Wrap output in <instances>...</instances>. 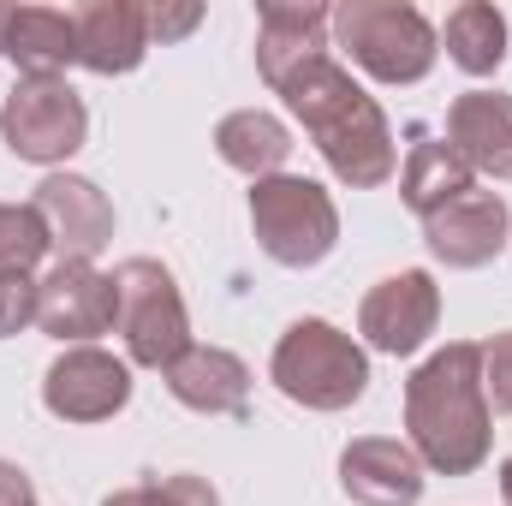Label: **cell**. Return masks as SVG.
<instances>
[{
    "mask_svg": "<svg viewBox=\"0 0 512 506\" xmlns=\"http://www.w3.org/2000/svg\"><path fill=\"white\" fill-rule=\"evenodd\" d=\"M405 435L423 471L471 477L483 471L495 447V411L483 393V346L453 340L435 358H423L405 381Z\"/></svg>",
    "mask_w": 512,
    "mask_h": 506,
    "instance_id": "1",
    "label": "cell"
},
{
    "mask_svg": "<svg viewBox=\"0 0 512 506\" xmlns=\"http://www.w3.org/2000/svg\"><path fill=\"white\" fill-rule=\"evenodd\" d=\"M274 96H286V108L298 114V126L316 137V149H322V161L334 167L340 185L376 191V185H387L399 173V149H393L387 114L334 54L304 60Z\"/></svg>",
    "mask_w": 512,
    "mask_h": 506,
    "instance_id": "2",
    "label": "cell"
},
{
    "mask_svg": "<svg viewBox=\"0 0 512 506\" xmlns=\"http://www.w3.org/2000/svg\"><path fill=\"white\" fill-rule=\"evenodd\" d=\"M268 376H274V387L292 405H304V411H346L370 387V358L334 322L304 316V322H292L280 334V346L268 358Z\"/></svg>",
    "mask_w": 512,
    "mask_h": 506,
    "instance_id": "3",
    "label": "cell"
},
{
    "mask_svg": "<svg viewBox=\"0 0 512 506\" xmlns=\"http://www.w3.org/2000/svg\"><path fill=\"white\" fill-rule=\"evenodd\" d=\"M328 30L376 84H417V78H429V66L441 54L435 24L411 0H346V6H334Z\"/></svg>",
    "mask_w": 512,
    "mask_h": 506,
    "instance_id": "4",
    "label": "cell"
},
{
    "mask_svg": "<svg viewBox=\"0 0 512 506\" xmlns=\"http://www.w3.org/2000/svg\"><path fill=\"white\" fill-rule=\"evenodd\" d=\"M251 227H256V245L274 256L280 268H316L322 256L340 245V209L304 173L256 179L251 185Z\"/></svg>",
    "mask_w": 512,
    "mask_h": 506,
    "instance_id": "5",
    "label": "cell"
},
{
    "mask_svg": "<svg viewBox=\"0 0 512 506\" xmlns=\"http://www.w3.org/2000/svg\"><path fill=\"white\" fill-rule=\"evenodd\" d=\"M114 292H120V340H126V364L137 370H167L191 352V316L179 298V280L155 262V256H126L114 268Z\"/></svg>",
    "mask_w": 512,
    "mask_h": 506,
    "instance_id": "6",
    "label": "cell"
},
{
    "mask_svg": "<svg viewBox=\"0 0 512 506\" xmlns=\"http://www.w3.org/2000/svg\"><path fill=\"white\" fill-rule=\"evenodd\" d=\"M0 137L18 161L54 167L72 161L90 137V108L66 78H18L12 96L0 102Z\"/></svg>",
    "mask_w": 512,
    "mask_h": 506,
    "instance_id": "7",
    "label": "cell"
},
{
    "mask_svg": "<svg viewBox=\"0 0 512 506\" xmlns=\"http://www.w3.org/2000/svg\"><path fill=\"white\" fill-rule=\"evenodd\" d=\"M120 322V292L114 274H102L96 262H54L36 280V328L60 346H96V334H108Z\"/></svg>",
    "mask_w": 512,
    "mask_h": 506,
    "instance_id": "8",
    "label": "cell"
},
{
    "mask_svg": "<svg viewBox=\"0 0 512 506\" xmlns=\"http://www.w3.org/2000/svg\"><path fill=\"white\" fill-rule=\"evenodd\" d=\"M42 405L60 423H108L131 405V364L102 346H66L42 376Z\"/></svg>",
    "mask_w": 512,
    "mask_h": 506,
    "instance_id": "9",
    "label": "cell"
},
{
    "mask_svg": "<svg viewBox=\"0 0 512 506\" xmlns=\"http://www.w3.org/2000/svg\"><path fill=\"white\" fill-rule=\"evenodd\" d=\"M30 209L42 215L48 251H60V262H96V256L114 245V203L84 173H48L36 185Z\"/></svg>",
    "mask_w": 512,
    "mask_h": 506,
    "instance_id": "10",
    "label": "cell"
},
{
    "mask_svg": "<svg viewBox=\"0 0 512 506\" xmlns=\"http://www.w3.org/2000/svg\"><path fill=\"white\" fill-rule=\"evenodd\" d=\"M441 322V286L429 268H405L387 274L382 286H370V298L358 304V334L387 352V358H411Z\"/></svg>",
    "mask_w": 512,
    "mask_h": 506,
    "instance_id": "11",
    "label": "cell"
},
{
    "mask_svg": "<svg viewBox=\"0 0 512 506\" xmlns=\"http://www.w3.org/2000/svg\"><path fill=\"white\" fill-rule=\"evenodd\" d=\"M507 233H512V209H507V197H495V191H465L447 209L423 215V245L447 268H483V262H495V256L507 251Z\"/></svg>",
    "mask_w": 512,
    "mask_h": 506,
    "instance_id": "12",
    "label": "cell"
},
{
    "mask_svg": "<svg viewBox=\"0 0 512 506\" xmlns=\"http://www.w3.org/2000/svg\"><path fill=\"white\" fill-rule=\"evenodd\" d=\"M334 6L322 0H262L256 6V72L268 90H280L304 60L328 54Z\"/></svg>",
    "mask_w": 512,
    "mask_h": 506,
    "instance_id": "13",
    "label": "cell"
},
{
    "mask_svg": "<svg viewBox=\"0 0 512 506\" xmlns=\"http://www.w3.org/2000/svg\"><path fill=\"white\" fill-rule=\"evenodd\" d=\"M340 489L358 506H417L423 501V459L411 453V441L358 435L340 453Z\"/></svg>",
    "mask_w": 512,
    "mask_h": 506,
    "instance_id": "14",
    "label": "cell"
},
{
    "mask_svg": "<svg viewBox=\"0 0 512 506\" xmlns=\"http://www.w3.org/2000/svg\"><path fill=\"white\" fill-rule=\"evenodd\" d=\"M161 381L185 411H203V417H245L251 411V370L227 346H197L191 340V352L179 364H167Z\"/></svg>",
    "mask_w": 512,
    "mask_h": 506,
    "instance_id": "15",
    "label": "cell"
},
{
    "mask_svg": "<svg viewBox=\"0 0 512 506\" xmlns=\"http://www.w3.org/2000/svg\"><path fill=\"white\" fill-rule=\"evenodd\" d=\"M0 54L24 78H66V66H78V18L60 6H6Z\"/></svg>",
    "mask_w": 512,
    "mask_h": 506,
    "instance_id": "16",
    "label": "cell"
},
{
    "mask_svg": "<svg viewBox=\"0 0 512 506\" xmlns=\"http://www.w3.org/2000/svg\"><path fill=\"white\" fill-rule=\"evenodd\" d=\"M72 18H78V66H90L102 78H120V72L143 66V54H149V12L137 0H90Z\"/></svg>",
    "mask_w": 512,
    "mask_h": 506,
    "instance_id": "17",
    "label": "cell"
},
{
    "mask_svg": "<svg viewBox=\"0 0 512 506\" xmlns=\"http://www.w3.org/2000/svg\"><path fill=\"white\" fill-rule=\"evenodd\" d=\"M447 149L489 179H512V96L465 90L447 108Z\"/></svg>",
    "mask_w": 512,
    "mask_h": 506,
    "instance_id": "18",
    "label": "cell"
},
{
    "mask_svg": "<svg viewBox=\"0 0 512 506\" xmlns=\"http://www.w3.org/2000/svg\"><path fill=\"white\" fill-rule=\"evenodd\" d=\"M465 191H477V173L447 149V143H411V155H405V167H399V197H405V209L423 221V215H435V209H447L453 197H465Z\"/></svg>",
    "mask_w": 512,
    "mask_h": 506,
    "instance_id": "19",
    "label": "cell"
},
{
    "mask_svg": "<svg viewBox=\"0 0 512 506\" xmlns=\"http://www.w3.org/2000/svg\"><path fill=\"white\" fill-rule=\"evenodd\" d=\"M215 149H221L227 167L251 173V185H256V179H274V173L286 167L292 131L280 126L274 114H262V108H239V114H227V120L215 126Z\"/></svg>",
    "mask_w": 512,
    "mask_h": 506,
    "instance_id": "20",
    "label": "cell"
},
{
    "mask_svg": "<svg viewBox=\"0 0 512 506\" xmlns=\"http://www.w3.org/2000/svg\"><path fill=\"white\" fill-rule=\"evenodd\" d=\"M435 36L447 42V60H453L459 72H471V78H489V72H501V60H507V18H501V6H489V0L453 6Z\"/></svg>",
    "mask_w": 512,
    "mask_h": 506,
    "instance_id": "21",
    "label": "cell"
},
{
    "mask_svg": "<svg viewBox=\"0 0 512 506\" xmlns=\"http://www.w3.org/2000/svg\"><path fill=\"white\" fill-rule=\"evenodd\" d=\"M48 256V227L30 203H0V274H30Z\"/></svg>",
    "mask_w": 512,
    "mask_h": 506,
    "instance_id": "22",
    "label": "cell"
},
{
    "mask_svg": "<svg viewBox=\"0 0 512 506\" xmlns=\"http://www.w3.org/2000/svg\"><path fill=\"white\" fill-rule=\"evenodd\" d=\"M102 506H221V495H215L203 477L179 471V477H149V483H131V489H120V495H108Z\"/></svg>",
    "mask_w": 512,
    "mask_h": 506,
    "instance_id": "23",
    "label": "cell"
},
{
    "mask_svg": "<svg viewBox=\"0 0 512 506\" xmlns=\"http://www.w3.org/2000/svg\"><path fill=\"white\" fill-rule=\"evenodd\" d=\"M36 322V280L30 274H0V340L24 334Z\"/></svg>",
    "mask_w": 512,
    "mask_h": 506,
    "instance_id": "24",
    "label": "cell"
},
{
    "mask_svg": "<svg viewBox=\"0 0 512 506\" xmlns=\"http://www.w3.org/2000/svg\"><path fill=\"white\" fill-rule=\"evenodd\" d=\"M483 393H489V411L512 417V334H495L483 346Z\"/></svg>",
    "mask_w": 512,
    "mask_h": 506,
    "instance_id": "25",
    "label": "cell"
},
{
    "mask_svg": "<svg viewBox=\"0 0 512 506\" xmlns=\"http://www.w3.org/2000/svg\"><path fill=\"white\" fill-rule=\"evenodd\" d=\"M149 12V42H179V36H191L197 24H203V6L197 0H185V6H143Z\"/></svg>",
    "mask_w": 512,
    "mask_h": 506,
    "instance_id": "26",
    "label": "cell"
},
{
    "mask_svg": "<svg viewBox=\"0 0 512 506\" xmlns=\"http://www.w3.org/2000/svg\"><path fill=\"white\" fill-rule=\"evenodd\" d=\"M0 506H36V489H30V477H24L12 459H0Z\"/></svg>",
    "mask_w": 512,
    "mask_h": 506,
    "instance_id": "27",
    "label": "cell"
},
{
    "mask_svg": "<svg viewBox=\"0 0 512 506\" xmlns=\"http://www.w3.org/2000/svg\"><path fill=\"white\" fill-rule=\"evenodd\" d=\"M501 495H507V506H512V459L501 465Z\"/></svg>",
    "mask_w": 512,
    "mask_h": 506,
    "instance_id": "28",
    "label": "cell"
},
{
    "mask_svg": "<svg viewBox=\"0 0 512 506\" xmlns=\"http://www.w3.org/2000/svg\"><path fill=\"white\" fill-rule=\"evenodd\" d=\"M0 12H6V6H0Z\"/></svg>",
    "mask_w": 512,
    "mask_h": 506,
    "instance_id": "29",
    "label": "cell"
}]
</instances>
